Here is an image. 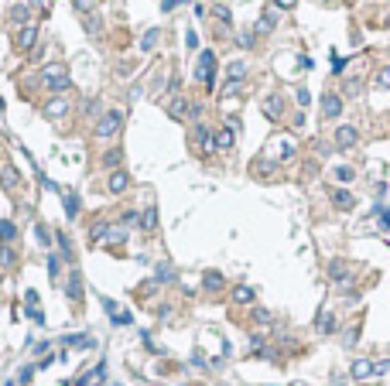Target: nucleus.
I'll list each match as a JSON object with an SVG mask.
<instances>
[{
	"instance_id": "obj_1",
	"label": "nucleus",
	"mask_w": 390,
	"mask_h": 386,
	"mask_svg": "<svg viewBox=\"0 0 390 386\" xmlns=\"http://www.w3.org/2000/svg\"><path fill=\"white\" fill-rule=\"evenodd\" d=\"M45 82L52 86V93H65V89H69V76H65L62 65H48V69H45Z\"/></svg>"
},
{
	"instance_id": "obj_2",
	"label": "nucleus",
	"mask_w": 390,
	"mask_h": 386,
	"mask_svg": "<svg viewBox=\"0 0 390 386\" xmlns=\"http://www.w3.org/2000/svg\"><path fill=\"white\" fill-rule=\"evenodd\" d=\"M117 130H120V113H117V110H113V113H106L96 123V137H113Z\"/></svg>"
},
{
	"instance_id": "obj_3",
	"label": "nucleus",
	"mask_w": 390,
	"mask_h": 386,
	"mask_svg": "<svg viewBox=\"0 0 390 386\" xmlns=\"http://www.w3.org/2000/svg\"><path fill=\"white\" fill-rule=\"evenodd\" d=\"M213 62H216L213 52H202V58H199V69H195V76L202 79L206 86H213Z\"/></svg>"
},
{
	"instance_id": "obj_4",
	"label": "nucleus",
	"mask_w": 390,
	"mask_h": 386,
	"mask_svg": "<svg viewBox=\"0 0 390 386\" xmlns=\"http://www.w3.org/2000/svg\"><path fill=\"white\" fill-rule=\"evenodd\" d=\"M127 185H130V174H123V171H113L110 174V181H106V188H110L113 195L127 192Z\"/></svg>"
},
{
	"instance_id": "obj_5",
	"label": "nucleus",
	"mask_w": 390,
	"mask_h": 386,
	"mask_svg": "<svg viewBox=\"0 0 390 386\" xmlns=\"http://www.w3.org/2000/svg\"><path fill=\"white\" fill-rule=\"evenodd\" d=\"M35 38H38V31L28 24V28H21L18 31V48H24V52H31L35 48Z\"/></svg>"
},
{
	"instance_id": "obj_6",
	"label": "nucleus",
	"mask_w": 390,
	"mask_h": 386,
	"mask_svg": "<svg viewBox=\"0 0 390 386\" xmlns=\"http://www.w3.org/2000/svg\"><path fill=\"white\" fill-rule=\"evenodd\" d=\"M322 110H325V116H339L342 99H339V96H325V99H322Z\"/></svg>"
},
{
	"instance_id": "obj_7",
	"label": "nucleus",
	"mask_w": 390,
	"mask_h": 386,
	"mask_svg": "<svg viewBox=\"0 0 390 386\" xmlns=\"http://www.w3.org/2000/svg\"><path fill=\"white\" fill-rule=\"evenodd\" d=\"M335 140H339L342 147H352V144H356V130H352V127H339V134H335Z\"/></svg>"
},
{
	"instance_id": "obj_8",
	"label": "nucleus",
	"mask_w": 390,
	"mask_h": 386,
	"mask_svg": "<svg viewBox=\"0 0 390 386\" xmlns=\"http://www.w3.org/2000/svg\"><path fill=\"white\" fill-rule=\"evenodd\" d=\"M65 110H69V103H65V99H55V103H48V106H45V113H48V116H65Z\"/></svg>"
},
{
	"instance_id": "obj_9",
	"label": "nucleus",
	"mask_w": 390,
	"mask_h": 386,
	"mask_svg": "<svg viewBox=\"0 0 390 386\" xmlns=\"http://www.w3.org/2000/svg\"><path fill=\"white\" fill-rule=\"evenodd\" d=\"M69 297H72V301H76V297H82V277H79V273H72V277H69Z\"/></svg>"
},
{
	"instance_id": "obj_10",
	"label": "nucleus",
	"mask_w": 390,
	"mask_h": 386,
	"mask_svg": "<svg viewBox=\"0 0 390 386\" xmlns=\"http://www.w3.org/2000/svg\"><path fill=\"white\" fill-rule=\"evenodd\" d=\"M14 236H18V229H14V222H7V219H0V239H4V243H11Z\"/></svg>"
},
{
	"instance_id": "obj_11",
	"label": "nucleus",
	"mask_w": 390,
	"mask_h": 386,
	"mask_svg": "<svg viewBox=\"0 0 390 386\" xmlns=\"http://www.w3.org/2000/svg\"><path fill=\"white\" fill-rule=\"evenodd\" d=\"M65 212H69V219H76V212H79V202L72 192H65Z\"/></svg>"
},
{
	"instance_id": "obj_12",
	"label": "nucleus",
	"mask_w": 390,
	"mask_h": 386,
	"mask_svg": "<svg viewBox=\"0 0 390 386\" xmlns=\"http://www.w3.org/2000/svg\"><path fill=\"white\" fill-rule=\"evenodd\" d=\"M140 226H144L147 232H151V229L157 226V212H154V209H147V212H144V219H140Z\"/></svg>"
},
{
	"instance_id": "obj_13",
	"label": "nucleus",
	"mask_w": 390,
	"mask_h": 386,
	"mask_svg": "<svg viewBox=\"0 0 390 386\" xmlns=\"http://www.w3.org/2000/svg\"><path fill=\"white\" fill-rule=\"evenodd\" d=\"M264 110H267V116H277V113H281V99L271 96L267 103H264Z\"/></svg>"
},
{
	"instance_id": "obj_14",
	"label": "nucleus",
	"mask_w": 390,
	"mask_h": 386,
	"mask_svg": "<svg viewBox=\"0 0 390 386\" xmlns=\"http://www.w3.org/2000/svg\"><path fill=\"white\" fill-rule=\"evenodd\" d=\"M18 185V171L14 168H4V188H14Z\"/></svg>"
},
{
	"instance_id": "obj_15",
	"label": "nucleus",
	"mask_w": 390,
	"mask_h": 386,
	"mask_svg": "<svg viewBox=\"0 0 390 386\" xmlns=\"http://www.w3.org/2000/svg\"><path fill=\"white\" fill-rule=\"evenodd\" d=\"M14 263V250L11 246H0V267H11Z\"/></svg>"
},
{
	"instance_id": "obj_16",
	"label": "nucleus",
	"mask_w": 390,
	"mask_h": 386,
	"mask_svg": "<svg viewBox=\"0 0 390 386\" xmlns=\"http://www.w3.org/2000/svg\"><path fill=\"white\" fill-rule=\"evenodd\" d=\"M216 144H219V147H233V134H230V130H219V134H216Z\"/></svg>"
},
{
	"instance_id": "obj_17",
	"label": "nucleus",
	"mask_w": 390,
	"mask_h": 386,
	"mask_svg": "<svg viewBox=\"0 0 390 386\" xmlns=\"http://www.w3.org/2000/svg\"><path fill=\"white\" fill-rule=\"evenodd\" d=\"M230 76H233V82H240V79L247 76V69H243V62H233V69H230Z\"/></svg>"
},
{
	"instance_id": "obj_18",
	"label": "nucleus",
	"mask_w": 390,
	"mask_h": 386,
	"mask_svg": "<svg viewBox=\"0 0 390 386\" xmlns=\"http://www.w3.org/2000/svg\"><path fill=\"white\" fill-rule=\"evenodd\" d=\"M271 28H274V14H267V18H264L260 24H257V31H260V35H267Z\"/></svg>"
},
{
	"instance_id": "obj_19",
	"label": "nucleus",
	"mask_w": 390,
	"mask_h": 386,
	"mask_svg": "<svg viewBox=\"0 0 390 386\" xmlns=\"http://www.w3.org/2000/svg\"><path fill=\"white\" fill-rule=\"evenodd\" d=\"M11 18L18 21V24H21V21H28V7H24V4H18V7H14V14H11Z\"/></svg>"
},
{
	"instance_id": "obj_20",
	"label": "nucleus",
	"mask_w": 390,
	"mask_h": 386,
	"mask_svg": "<svg viewBox=\"0 0 390 386\" xmlns=\"http://www.w3.org/2000/svg\"><path fill=\"white\" fill-rule=\"evenodd\" d=\"M96 7V0H76V11H82V14H89Z\"/></svg>"
},
{
	"instance_id": "obj_21",
	"label": "nucleus",
	"mask_w": 390,
	"mask_h": 386,
	"mask_svg": "<svg viewBox=\"0 0 390 386\" xmlns=\"http://www.w3.org/2000/svg\"><path fill=\"white\" fill-rule=\"evenodd\" d=\"M376 82H380L383 89H390V65H387V69H380V76H376Z\"/></svg>"
},
{
	"instance_id": "obj_22",
	"label": "nucleus",
	"mask_w": 390,
	"mask_h": 386,
	"mask_svg": "<svg viewBox=\"0 0 390 386\" xmlns=\"http://www.w3.org/2000/svg\"><path fill=\"white\" fill-rule=\"evenodd\" d=\"M233 297H236V301H250V297H254V290H250V287H236Z\"/></svg>"
},
{
	"instance_id": "obj_23",
	"label": "nucleus",
	"mask_w": 390,
	"mask_h": 386,
	"mask_svg": "<svg viewBox=\"0 0 390 386\" xmlns=\"http://www.w3.org/2000/svg\"><path fill=\"white\" fill-rule=\"evenodd\" d=\"M171 116H185V99H175V103H171Z\"/></svg>"
},
{
	"instance_id": "obj_24",
	"label": "nucleus",
	"mask_w": 390,
	"mask_h": 386,
	"mask_svg": "<svg viewBox=\"0 0 390 386\" xmlns=\"http://www.w3.org/2000/svg\"><path fill=\"white\" fill-rule=\"evenodd\" d=\"M219 284H223L219 273H206V287H219Z\"/></svg>"
},
{
	"instance_id": "obj_25",
	"label": "nucleus",
	"mask_w": 390,
	"mask_h": 386,
	"mask_svg": "<svg viewBox=\"0 0 390 386\" xmlns=\"http://www.w3.org/2000/svg\"><path fill=\"white\" fill-rule=\"evenodd\" d=\"M103 164H110V168H113V164H120V151H110V154L103 157Z\"/></svg>"
},
{
	"instance_id": "obj_26",
	"label": "nucleus",
	"mask_w": 390,
	"mask_h": 386,
	"mask_svg": "<svg viewBox=\"0 0 390 386\" xmlns=\"http://www.w3.org/2000/svg\"><path fill=\"white\" fill-rule=\"evenodd\" d=\"M335 202H339L342 209H349V205H352V198H349V195H346V192H342V195H335Z\"/></svg>"
},
{
	"instance_id": "obj_27",
	"label": "nucleus",
	"mask_w": 390,
	"mask_h": 386,
	"mask_svg": "<svg viewBox=\"0 0 390 386\" xmlns=\"http://www.w3.org/2000/svg\"><path fill=\"white\" fill-rule=\"evenodd\" d=\"M154 41H157V31H147V38H144V48H154Z\"/></svg>"
},
{
	"instance_id": "obj_28",
	"label": "nucleus",
	"mask_w": 390,
	"mask_h": 386,
	"mask_svg": "<svg viewBox=\"0 0 390 386\" xmlns=\"http://www.w3.org/2000/svg\"><path fill=\"white\" fill-rule=\"evenodd\" d=\"M216 18H219V21H226V24H230V11H226V7H216Z\"/></svg>"
},
{
	"instance_id": "obj_29",
	"label": "nucleus",
	"mask_w": 390,
	"mask_h": 386,
	"mask_svg": "<svg viewBox=\"0 0 390 386\" xmlns=\"http://www.w3.org/2000/svg\"><path fill=\"white\" fill-rule=\"evenodd\" d=\"M274 7H294V4H298V0H271Z\"/></svg>"
}]
</instances>
